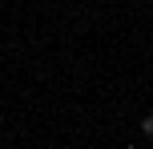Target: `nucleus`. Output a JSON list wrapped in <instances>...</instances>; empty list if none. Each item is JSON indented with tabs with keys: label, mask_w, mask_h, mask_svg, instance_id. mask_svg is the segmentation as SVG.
<instances>
[{
	"label": "nucleus",
	"mask_w": 153,
	"mask_h": 149,
	"mask_svg": "<svg viewBox=\"0 0 153 149\" xmlns=\"http://www.w3.org/2000/svg\"><path fill=\"white\" fill-rule=\"evenodd\" d=\"M141 133H145L149 141H153V117H145V121H141Z\"/></svg>",
	"instance_id": "obj_1"
}]
</instances>
